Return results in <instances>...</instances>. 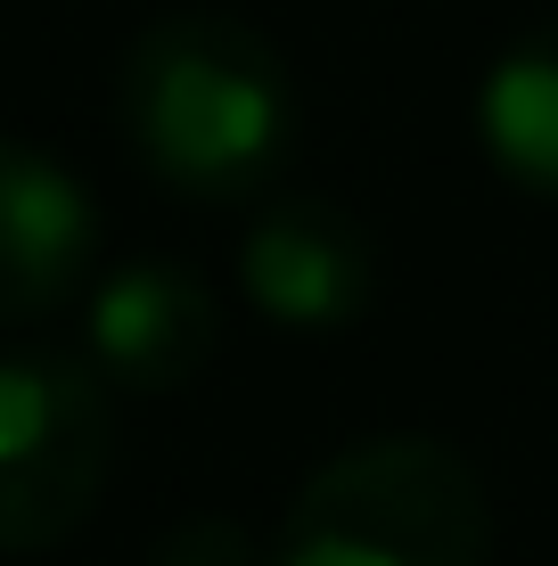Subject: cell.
<instances>
[{
    "label": "cell",
    "mask_w": 558,
    "mask_h": 566,
    "mask_svg": "<svg viewBox=\"0 0 558 566\" xmlns=\"http://www.w3.org/2000/svg\"><path fill=\"white\" fill-rule=\"evenodd\" d=\"M115 115L131 156L198 206L272 198L296 156V74L272 33L222 9H181L131 33Z\"/></svg>",
    "instance_id": "6da1fadb"
},
{
    "label": "cell",
    "mask_w": 558,
    "mask_h": 566,
    "mask_svg": "<svg viewBox=\"0 0 558 566\" xmlns=\"http://www.w3.org/2000/svg\"><path fill=\"white\" fill-rule=\"evenodd\" d=\"M493 501L444 436L345 443L287 501L272 566H485Z\"/></svg>",
    "instance_id": "7a4b0ae2"
},
{
    "label": "cell",
    "mask_w": 558,
    "mask_h": 566,
    "mask_svg": "<svg viewBox=\"0 0 558 566\" xmlns=\"http://www.w3.org/2000/svg\"><path fill=\"white\" fill-rule=\"evenodd\" d=\"M115 476L107 378L74 354H0V558H33L99 510Z\"/></svg>",
    "instance_id": "3957f363"
},
{
    "label": "cell",
    "mask_w": 558,
    "mask_h": 566,
    "mask_svg": "<svg viewBox=\"0 0 558 566\" xmlns=\"http://www.w3.org/2000/svg\"><path fill=\"white\" fill-rule=\"evenodd\" d=\"M239 287L272 328H354L378 296V239L320 189H280L246 222Z\"/></svg>",
    "instance_id": "277c9868"
},
{
    "label": "cell",
    "mask_w": 558,
    "mask_h": 566,
    "mask_svg": "<svg viewBox=\"0 0 558 566\" xmlns=\"http://www.w3.org/2000/svg\"><path fill=\"white\" fill-rule=\"evenodd\" d=\"M222 345V304L181 263H124L91 287L83 312V361L124 395H172L189 386Z\"/></svg>",
    "instance_id": "5b68a950"
},
{
    "label": "cell",
    "mask_w": 558,
    "mask_h": 566,
    "mask_svg": "<svg viewBox=\"0 0 558 566\" xmlns=\"http://www.w3.org/2000/svg\"><path fill=\"white\" fill-rule=\"evenodd\" d=\"M99 255V206L57 156L0 132V328L57 312L91 280Z\"/></svg>",
    "instance_id": "8992f818"
},
{
    "label": "cell",
    "mask_w": 558,
    "mask_h": 566,
    "mask_svg": "<svg viewBox=\"0 0 558 566\" xmlns=\"http://www.w3.org/2000/svg\"><path fill=\"white\" fill-rule=\"evenodd\" d=\"M476 140H485L502 181H517L526 198H558V17L526 25L485 66Z\"/></svg>",
    "instance_id": "52a82bcc"
},
{
    "label": "cell",
    "mask_w": 558,
    "mask_h": 566,
    "mask_svg": "<svg viewBox=\"0 0 558 566\" xmlns=\"http://www.w3.org/2000/svg\"><path fill=\"white\" fill-rule=\"evenodd\" d=\"M148 566H272V551H263V542L246 534L239 517L198 510V517L165 525V534L148 542Z\"/></svg>",
    "instance_id": "ba28073f"
}]
</instances>
